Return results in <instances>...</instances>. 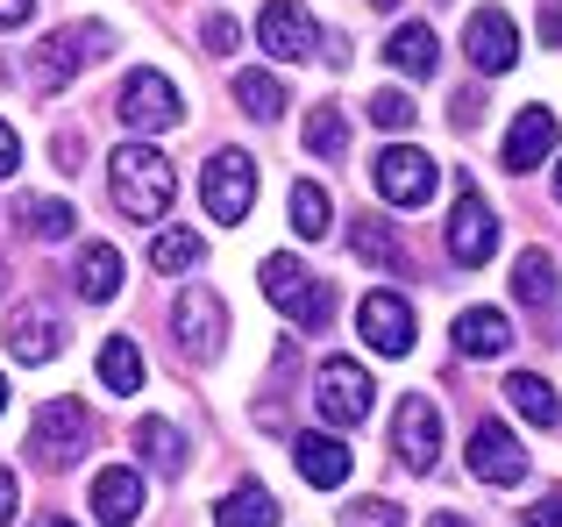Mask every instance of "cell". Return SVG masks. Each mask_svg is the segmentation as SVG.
Instances as JSON below:
<instances>
[{"label":"cell","mask_w":562,"mask_h":527,"mask_svg":"<svg viewBox=\"0 0 562 527\" xmlns=\"http://www.w3.org/2000/svg\"><path fill=\"white\" fill-rule=\"evenodd\" d=\"M555 200H562V165H555Z\"/></svg>","instance_id":"obj_47"},{"label":"cell","mask_w":562,"mask_h":527,"mask_svg":"<svg viewBox=\"0 0 562 527\" xmlns=\"http://www.w3.org/2000/svg\"><path fill=\"white\" fill-rule=\"evenodd\" d=\"M371 122L378 128H413V100L406 93H378L371 100Z\"/></svg>","instance_id":"obj_36"},{"label":"cell","mask_w":562,"mask_h":527,"mask_svg":"<svg viewBox=\"0 0 562 527\" xmlns=\"http://www.w3.org/2000/svg\"><path fill=\"white\" fill-rule=\"evenodd\" d=\"M93 520L100 527H136L143 520V471L136 463H108L93 478Z\"/></svg>","instance_id":"obj_15"},{"label":"cell","mask_w":562,"mask_h":527,"mask_svg":"<svg viewBox=\"0 0 562 527\" xmlns=\"http://www.w3.org/2000/svg\"><path fill=\"white\" fill-rule=\"evenodd\" d=\"M427 527H463V520H456V514H435V520H427Z\"/></svg>","instance_id":"obj_45"},{"label":"cell","mask_w":562,"mask_h":527,"mask_svg":"<svg viewBox=\"0 0 562 527\" xmlns=\"http://www.w3.org/2000/svg\"><path fill=\"white\" fill-rule=\"evenodd\" d=\"M214 527H278V500L263 485H235L228 500L214 506Z\"/></svg>","instance_id":"obj_24"},{"label":"cell","mask_w":562,"mask_h":527,"mask_svg":"<svg viewBox=\"0 0 562 527\" xmlns=\"http://www.w3.org/2000/svg\"><path fill=\"white\" fill-rule=\"evenodd\" d=\"M200 43H206V51H235V43H243V29H235L228 14H206V22H200Z\"/></svg>","instance_id":"obj_37"},{"label":"cell","mask_w":562,"mask_h":527,"mask_svg":"<svg viewBox=\"0 0 562 527\" xmlns=\"http://www.w3.org/2000/svg\"><path fill=\"white\" fill-rule=\"evenodd\" d=\"M200 257H206V243L192 236V228H165V236H157V250H150V264H157V271H171V278L192 271Z\"/></svg>","instance_id":"obj_32"},{"label":"cell","mask_w":562,"mask_h":527,"mask_svg":"<svg viewBox=\"0 0 562 527\" xmlns=\"http://www.w3.org/2000/svg\"><path fill=\"white\" fill-rule=\"evenodd\" d=\"M200 200H206V214H214V222H228V228L243 222L249 200H257V165H249V150H214V157H206Z\"/></svg>","instance_id":"obj_4"},{"label":"cell","mask_w":562,"mask_h":527,"mask_svg":"<svg viewBox=\"0 0 562 527\" xmlns=\"http://www.w3.org/2000/svg\"><path fill=\"white\" fill-rule=\"evenodd\" d=\"M171 343H179V357H192V363H214L221 343H228V306L206 285L179 292V306H171Z\"/></svg>","instance_id":"obj_3"},{"label":"cell","mask_w":562,"mask_h":527,"mask_svg":"<svg viewBox=\"0 0 562 527\" xmlns=\"http://www.w3.org/2000/svg\"><path fill=\"white\" fill-rule=\"evenodd\" d=\"M0 328H8V357L14 363H50L57 349H65V321H57L50 306H14Z\"/></svg>","instance_id":"obj_13"},{"label":"cell","mask_w":562,"mask_h":527,"mask_svg":"<svg viewBox=\"0 0 562 527\" xmlns=\"http://www.w3.org/2000/svg\"><path fill=\"white\" fill-rule=\"evenodd\" d=\"M36 14V0H0V29H22Z\"/></svg>","instance_id":"obj_42"},{"label":"cell","mask_w":562,"mask_h":527,"mask_svg":"<svg viewBox=\"0 0 562 527\" xmlns=\"http://www.w3.org/2000/svg\"><path fill=\"white\" fill-rule=\"evenodd\" d=\"M285 208H292V228H300L306 243H321V236H328V193H321L314 179H300V186H292V200H285Z\"/></svg>","instance_id":"obj_30"},{"label":"cell","mask_w":562,"mask_h":527,"mask_svg":"<svg viewBox=\"0 0 562 527\" xmlns=\"http://www.w3.org/2000/svg\"><path fill=\"white\" fill-rule=\"evenodd\" d=\"M349 250H357L363 264H378V271H398V264H406V250H398V236L378 222V214H357V222H349Z\"/></svg>","instance_id":"obj_26"},{"label":"cell","mask_w":562,"mask_h":527,"mask_svg":"<svg viewBox=\"0 0 562 527\" xmlns=\"http://www.w3.org/2000/svg\"><path fill=\"white\" fill-rule=\"evenodd\" d=\"M506 343H513V321L498 314V306H470V314H456V349H463V357H498Z\"/></svg>","instance_id":"obj_20"},{"label":"cell","mask_w":562,"mask_h":527,"mask_svg":"<svg viewBox=\"0 0 562 527\" xmlns=\"http://www.w3.org/2000/svg\"><path fill=\"white\" fill-rule=\"evenodd\" d=\"M520 527H562V492H549V500H535L520 514Z\"/></svg>","instance_id":"obj_38"},{"label":"cell","mask_w":562,"mask_h":527,"mask_svg":"<svg viewBox=\"0 0 562 527\" xmlns=\"http://www.w3.org/2000/svg\"><path fill=\"white\" fill-rule=\"evenodd\" d=\"M314 400H321V421H328V428H357V421L371 414L378 385H371V371H363V363L328 357V363H321V378H314Z\"/></svg>","instance_id":"obj_5"},{"label":"cell","mask_w":562,"mask_h":527,"mask_svg":"<svg viewBox=\"0 0 562 527\" xmlns=\"http://www.w3.org/2000/svg\"><path fill=\"white\" fill-rule=\"evenodd\" d=\"M392 449H398V463H406V471H435V457H441V414H435V400H420V392H406V400H398Z\"/></svg>","instance_id":"obj_7"},{"label":"cell","mask_w":562,"mask_h":527,"mask_svg":"<svg viewBox=\"0 0 562 527\" xmlns=\"http://www.w3.org/2000/svg\"><path fill=\"white\" fill-rule=\"evenodd\" d=\"M235 108L257 114V122H278V114H285V86H278L271 71H235Z\"/></svg>","instance_id":"obj_28"},{"label":"cell","mask_w":562,"mask_h":527,"mask_svg":"<svg viewBox=\"0 0 562 527\" xmlns=\"http://www.w3.org/2000/svg\"><path fill=\"white\" fill-rule=\"evenodd\" d=\"M71 285H79V300H114L122 292V250L114 243H86L79 264H71Z\"/></svg>","instance_id":"obj_19"},{"label":"cell","mask_w":562,"mask_h":527,"mask_svg":"<svg viewBox=\"0 0 562 527\" xmlns=\"http://www.w3.org/2000/svg\"><path fill=\"white\" fill-rule=\"evenodd\" d=\"M456 128H470V122H477V114H484V93H456Z\"/></svg>","instance_id":"obj_41"},{"label":"cell","mask_w":562,"mask_h":527,"mask_svg":"<svg viewBox=\"0 0 562 527\" xmlns=\"http://www.w3.org/2000/svg\"><path fill=\"white\" fill-rule=\"evenodd\" d=\"M384 57H392V71H406V79H427V71L441 65L435 29H427V22H398V29H392V43H384Z\"/></svg>","instance_id":"obj_21"},{"label":"cell","mask_w":562,"mask_h":527,"mask_svg":"<svg viewBox=\"0 0 562 527\" xmlns=\"http://www.w3.org/2000/svg\"><path fill=\"white\" fill-rule=\"evenodd\" d=\"M136 457L150 463V471L179 478L186 471V435L171 428V421H136Z\"/></svg>","instance_id":"obj_22"},{"label":"cell","mask_w":562,"mask_h":527,"mask_svg":"<svg viewBox=\"0 0 562 527\" xmlns=\"http://www.w3.org/2000/svg\"><path fill=\"white\" fill-rule=\"evenodd\" d=\"M541 36L562 43V0H549V8H541Z\"/></svg>","instance_id":"obj_43"},{"label":"cell","mask_w":562,"mask_h":527,"mask_svg":"<svg viewBox=\"0 0 562 527\" xmlns=\"http://www.w3.org/2000/svg\"><path fill=\"white\" fill-rule=\"evenodd\" d=\"M555 143H562L555 114H549V108H527L520 122L506 128V150H498V165H506V171H535V165H549V157H555Z\"/></svg>","instance_id":"obj_17"},{"label":"cell","mask_w":562,"mask_h":527,"mask_svg":"<svg viewBox=\"0 0 562 527\" xmlns=\"http://www.w3.org/2000/svg\"><path fill=\"white\" fill-rule=\"evenodd\" d=\"M108 179H114V200H122L128 222H165L171 200H179V171H171V157L150 150V143H122Z\"/></svg>","instance_id":"obj_1"},{"label":"cell","mask_w":562,"mask_h":527,"mask_svg":"<svg viewBox=\"0 0 562 527\" xmlns=\"http://www.w3.org/2000/svg\"><path fill=\"white\" fill-rule=\"evenodd\" d=\"M100 51H114V36H108L100 22L43 36V43H36V86H43V93H65V86L79 79V65H86V57H100Z\"/></svg>","instance_id":"obj_6"},{"label":"cell","mask_w":562,"mask_h":527,"mask_svg":"<svg viewBox=\"0 0 562 527\" xmlns=\"http://www.w3.org/2000/svg\"><path fill=\"white\" fill-rule=\"evenodd\" d=\"M93 449V414L79 400H43L36 406V435H29V457L43 471H71V463Z\"/></svg>","instance_id":"obj_2"},{"label":"cell","mask_w":562,"mask_h":527,"mask_svg":"<svg viewBox=\"0 0 562 527\" xmlns=\"http://www.w3.org/2000/svg\"><path fill=\"white\" fill-rule=\"evenodd\" d=\"M22 228L43 236V243H65L71 228H79V214H71L65 200H22Z\"/></svg>","instance_id":"obj_31"},{"label":"cell","mask_w":562,"mask_h":527,"mask_svg":"<svg viewBox=\"0 0 562 527\" xmlns=\"http://www.w3.org/2000/svg\"><path fill=\"white\" fill-rule=\"evenodd\" d=\"M378 193L392 200V208H427V193H435V157L427 150H378Z\"/></svg>","instance_id":"obj_10"},{"label":"cell","mask_w":562,"mask_h":527,"mask_svg":"<svg viewBox=\"0 0 562 527\" xmlns=\"http://www.w3.org/2000/svg\"><path fill=\"white\" fill-rule=\"evenodd\" d=\"M36 527H79V520H65V514H43Z\"/></svg>","instance_id":"obj_44"},{"label":"cell","mask_w":562,"mask_h":527,"mask_svg":"<svg viewBox=\"0 0 562 527\" xmlns=\"http://www.w3.org/2000/svg\"><path fill=\"white\" fill-rule=\"evenodd\" d=\"M100 385L108 392H143V349L128 343V335H108V343H100Z\"/></svg>","instance_id":"obj_23"},{"label":"cell","mask_w":562,"mask_h":527,"mask_svg":"<svg viewBox=\"0 0 562 527\" xmlns=\"http://www.w3.org/2000/svg\"><path fill=\"white\" fill-rule=\"evenodd\" d=\"M292 321H300V328H328L335 321V285H306V300L292 306Z\"/></svg>","instance_id":"obj_34"},{"label":"cell","mask_w":562,"mask_h":527,"mask_svg":"<svg viewBox=\"0 0 562 527\" xmlns=\"http://www.w3.org/2000/svg\"><path fill=\"white\" fill-rule=\"evenodd\" d=\"M306 150H314V157H342V150H349L342 108H314V114H306Z\"/></svg>","instance_id":"obj_33"},{"label":"cell","mask_w":562,"mask_h":527,"mask_svg":"<svg viewBox=\"0 0 562 527\" xmlns=\"http://www.w3.org/2000/svg\"><path fill=\"white\" fill-rule=\"evenodd\" d=\"M357 328H363V343H371L378 357H406L413 335H420L413 328V306L398 300V292H371V300L357 306Z\"/></svg>","instance_id":"obj_11"},{"label":"cell","mask_w":562,"mask_h":527,"mask_svg":"<svg viewBox=\"0 0 562 527\" xmlns=\"http://www.w3.org/2000/svg\"><path fill=\"white\" fill-rule=\"evenodd\" d=\"M463 51H470V65H477V71H513V65H520V29H513L498 8H477V14H470Z\"/></svg>","instance_id":"obj_16"},{"label":"cell","mask_w":562,"mask_h":527,"mask_svg":"<svg viewBox=\"0 0 562 527\" xmlns=\"http://www.w3.org/2000/svg\"><path fill=\"white\" fill-rule=\"evenodd\" d=\"M14 506H22V485H14V471H8V463H0V527L14 520Z\"/></svg>","instance_id":"obj_39"},{"label":"cell","mask_w":562,"mask_h":527,"mask_svg":"<svg viewBox=\"0 0 562 527\" xmlns=\"http://www.w3.org/2000/svg\"><path fill=\"white\" fill-rule=\"evenodd\" d=\"M342 527H406V514H398L392 500H357V506L342 514Z\"/></svg>","instance_id":"obj_35"},{"label":"cell","mask_w":562,"mask_h":527,"mask_svg":"<svg viewBox=\"0 0 562 527\" xmlns=\"http://www.w3.org/2000/svg\"><path fill=\"white\" fill-rule=\"evenodd\" d=\"M257 43H263L271 57H292V65H300V57L321 51V29H314V14H306V8H292V0H271V8L257 14Z\"/></svg>","instance_id":"obj_12"},{"label":"cell","mask_w":562,"mask_h":527,"mask_svg":"<svg viewBox=\"0 0 562 527\" xmlns=\"http://www.w3.org/2000/svg\"><path fill=\"white\" fill-rule=\"evenodd\" d=\"M14 165H22V143H14V128L0 122V179H14Z\"/></svg>","instance_id":"obj_40"},{"label":"cell","mask_w":562,"mask_h":527,"mask_svg":"<svg viewBox=\"0 0 562 527\" xmlns=\"http://www.w3.org/2000/svg\"><path fill=\"white\" fill-rule=\"evenodd\" d=\"M506 400H513V414H527L535 428H555V421H562L549 378H535V371H513V378H506Z\"/></svg>","instance_id":"obj_27"},{"label":"cell","mask_w":562,"mask_h":527,"mask_svg":"<svg viewBox=\"0 0 562 527\" xmlns=\"http://www.w3.org/2000/svg\"><path fill=\"white\" fill-rule=\"evenodd\" d=\"M292 457H300V471H306L314 492L349 485V442L342 435H292Z\"/></svg>","instance_id":"obj_18"},{"label":"cell","mask_w":562,"mask_h":527,"mask_svg":"<svg viewBox=\"0 0 562 527\" xmlns=\"http://www.w3.org/2000/svg\"><path fill=\"white\" fill-rule=\"evenodd\" d=\"M449 250H456V264H492V250H498V222H492V208L477 200V186H456V214H449Z\"/></svg>","instance_id":"obj_9"},{"label":"cell","mask_w":562,"mask_h":527,"mask_svg":"<svg viewBox=\"0 0 562 527\" xmlns=\"http://www.w3.org/2000/svg\"><path fill=\"white\" fill-rule=\"evenodd\" d=\"M470 471H477L484 485H520V478H527V449H520V435H506L498 421H484V428L470 435Z\"/></svg>","instance_id":"obj_14"},{"label":"cell","mask_w":562,"mask_h":527,"mask_svg":"<svg viewBox=\"0 0 562 527\" xmlns=\"http://www.w3.org/2000/svg\"><path fill=\"white\" fill-rule=\"evenodd\" d=\"M0 414H8V378H0Z\"/></svg>","instance_id":"obj_46"},{"label":"cell","mask_w":562,"mask_h":527,"mask_svg":"<svg viewBox=\"0 0 562 527\" xmlns=\"http://www.w3.org/2000/svg\"><path fill=\"white\" fill-rule=\"evenodd\" d=\"M555 292H562V278H555L549 250H527L520 264H513V300H520V306H549Z\"/></svg>","instance_id":"obj_25"},{"label":"cell","mask_w":562,"mask_h":527,"mask_svg":"<svg viewBox=\"0 0 562 527\" xmlns=\"http://www.w3.org/2000/svg\"><path fill=\"white\" fill-rule=\"evenodd\" d=\"M257 278H263V300H271V306H285V314L306 300V285H314V278H306L292 257H263V271H257Z\"/></svg>","instance_id":"obj_29"},{"label":"cell","mask_w":562,"mask_h":527,"mask_svg":"<svg viewBox=\"0 0 562 527\" xmlns=\"http://www.w3.org/2000/svg\"><path fill=\"white\" fill-rule=\"evenodd\" d=\"M114 108H122V122L128 128H171L179 122V86L165 79V71H128L122 79V93H114Z\"/></svg>","instance_id":"obj_8"}]
</instances>
